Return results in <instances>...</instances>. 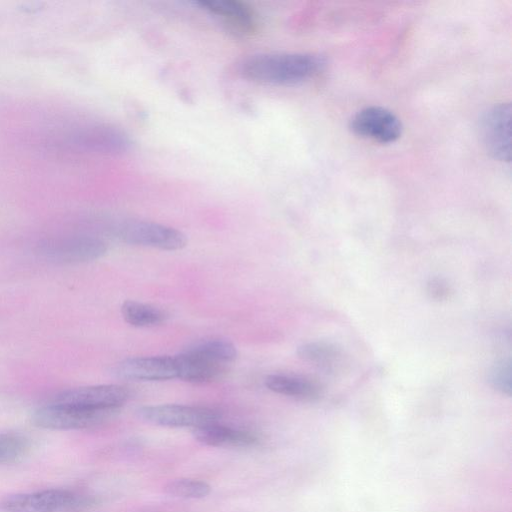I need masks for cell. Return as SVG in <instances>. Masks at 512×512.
Here are the masks:
<instances>
[{
	"label": "cell",
	"instance_id": "cell-1",
	"mask_svg": "<svg viewBox=\"0 0 512 512\" xmlns=\"http://www.w3.org/2000/svg\"><path fill=\"white\" fill-rule=\"evenodd\" d=\"M322 57L311 53H259L243 59V78L262 84L294 85L316 76L324 67Z\"/></svg>",
	"mask_w": 512,
	"mask_h": 512
},
{
	"label": "cell",
	"instance_id": "cell-2",
	"mask_svg": "<svg viewBox=\"0 0 512 512\" xmlns=\"http://www.w3.org/2000/svg\"><path fill=\"white\" fill-rule=\"evenodd\" d=\"M96 503L92 496L69 489L19 493L0 501L4 512H82Z\"/></svg>",
	"mask_w": 512,
	"mask_h": 512
},
{
	"label": "cell",
	"instance_id": "cell-3",
	"mask_svg": "<svg viewBox=\"0 0 512 512\" xmlns=\"http://www.w3.org/2000/svg\"><path fill=\"white\" fill-rule=\"evenodd\" d=\"M119 409L86 410L47 400L33 415V423L51 430H80L102 425L113 419Z\"/></svg>",
	"mask_w": 512,
	"mask_h": 512
},
{
	"label": "cell",
	"instance_id": "cell-4",
	"mask_svg": "<svg viewBox=\"0 0 512 512\" xmlns=\"http://www.w3.org/2000/svg\"><path fill=\"white\" fill-rule=\"evenodd\" d=\"M114 233L124 243L161 250H179L187 244V237L180 230L145 220L120 221L115 225Z\"/></svg>",
	"mask_w": 512,
	"mask_h": 512
},
{
	"label": "cell",
	"instance_id": "cell-5",
	"mask_svg": "<svg viewBox=\"0 0 512 512\" xmlns=\"http://www.w3.org/2000/svg\"><path fill=\"white\" fill-rule=\"evenodd\" d=\"M38 253L57 263H82L96 260L107 251L106 243L90 235H64L42 241Z\"/></svg>",
	"mask_w": 512,
	"mask_h": 512
},
{
	"label": "cell",
	"instance_id": "cell-6",
	"mask_svg": "<svg viewBox=\"0 0 512 512\" xmlns=\"http://www.w3.org/2000/svg\"><path fill=\"white\" fill-rule=\"evenodd\" d=\"M137 415L145 422L172 428L193 429L217 423L221 414L211 408L179 404H161L140 407Z\"/></svg>",
	"mask_w": 512,
	"mask_h": 512
},
{
	"label": "cell",
	"instance_id": "cell-7",
	"mask_svg": "<svg viewBox=\"0 0 512 512\" xmlns=\"http://www.w3.org/2000/svg\"><path fill=\"white\" fill-rule=\"evenodd\" d=\"M69 146L89 153L118 155L131 149L130 136L122 129L103 123L81 126L67 139Z\"/></svg>",
	"mask_w": 512,
	"mask_h": 512
},
{
	"label": "cell",
	"instance_id": "cell-8",
	"mask_svg": "<svg viewBox=\"0 0 512 512\" xmlns=\"http://www.w3.org/2000/svg\"><path fill=\"white\" fill-rule=\"evenodd\" d=\"M130 391L121 385L103 384L63 390L49 400L87 410L120 409Z\"/></svg>",
	"mask_w": 512,
	"mask_h": 512
},
{
	"label": "cell",
	"instance_id": "cell-9",
	"mask_svg": "<svg viewBox=\"0 0 512 512\" xmlns=\"http://www.w3.org/2000/svg\"><path fill=\"white\" fill-rule=\"evenodd\" d=\"M350 129L362 138L381 144L393 143L402 134L399 118L379 106H369L358 111L350 121Z\"/></svg>",
	"mask_w": 512,
	"mask_h": 512
},
{
	"label": "cell",
	"instance_id": "cell-10",
	"mask_svg": "<svg viewBox=\"0 0 512 512\" xmlns=\"http://www.w3.org/2000/svg\"><path fill=\"white\" fill-rule=\"evenodd\" d=\"M511 105L500 103L490 108L481 120V134L487 151L500 161H510Z\"/></svg>",
	"mask_w": 512,
	"mask_h": 512
},
{
	"label": "cell",
	"instance_id": "cell-11",
	"mask_svg": "<svg viewBox=\"0 0 512 512\" xmlns=\"http://www.w3.org/2000/svg\"><path fill=\"white\" fill-rule=\"evenodd\" d=\"M113 374L132 381H164L177 378L175 358L172 356L132 357L117 363Z\"/></svg>",
	"mask_w": 512,
	"mask_h": 512
},
{
	"label": "cell",
	"instance_id": "cell-12",
	"mask_svg": "<svg viewBox=\"0 0 512 512\" xmlns=\"http://www.w3.org/2000/svg\"><path fill=\"white\" fill-rule=\"evenodd\" d=\"M194 4L219 18L235 34L245 35L255 29L254 12L246 3L237 0H201Z\"/></svg>",
	"mask_w": 512,
	"mask_h": 512
},
{
	"label": "cell",
	"instance_id": "cell-13",
	"mask_svg": "<svg viewBox=\"0 0 512 512\" xmlns=\"http://www.w3.org/2000/svg\"><path fill=\"white\" fill-rule=\"evenodd\" d=\"M177 378L190 383H207L222 377L226 366L183 350L174 356Z\"/></svg>",
	"mask_w": 512,
	"mask_h": 512
},
{
	"label": "cell",
	"instance_id": "cell-14",
	"mask_svg": "<svg viewBox=\"0 0 512 512\" xmlns=\"http://www.w3.org/2000/svg\"><path fill=\"white\" fill-rule=\"evenodd\" d=\"M193 435L201 444L213 447H250L258 442L254 434L218 422L193 429Z\"/></svg>",
	"mask_w": 512,
	"mask_h": 512
},
{
	"label": "cell",
	"instance_id": "cell-15",
	"mask_svg": "<svg viewBox=\"0 0 512 512\" xmlns=\"http://www.w3.org/2000/svg\"><path fill=\"white\" fill-rule=\"evenodd\" d=\"M265 386L274 393L303 401L317 400L322 394V388L317 382L291 374L268 375Z\"/></svg>",
	"mask_w": 512,
	"mask_h": 512
},
{
	"label": "cell",
	"instance_id": "cell-16",
	"mask_svg": "<svg viewBox=\"0 0 512 512\" xmlns=\"http://www.w3.org/2000/svg\"><path fill=\"white\" fill-rule=\"evenodd\" d=\"M297 355L302 360L329 372L337 369L343 359V354L338 347L324 341L302 344L297 349Z\"/></svg>",
	"mask_w": 512,
	"mask_h": 512
},
{
	"label": "cell",
	"instance_id": "cell-17",
	"mask_svg": "<svg viewBox=\"0 0 512 512\" xmlns=\"http://www.w3.org/2000/svg\"><path fill=\"white\" fill-rule=\"evenodd\" d=\"M124 320L135 327H152L166 321L168 314L154 305L128 300L121 306Z\"/></svg>",
	"mask_w": 512,
	"mask_h": 512
},
{
	"label": "cell",
	"instance_id": "cell-18",
	"mask_svg": "<svg viewBox=\"0 0 512 512\" xmlns=\"http://www.w3.org/2000/svg\"><path fill=\"white\" fill-rule=\"evenodd\" d=\"M186 351L208 360L227 365L237 358V349L225 339H205L190 345Z\"/></svg>",
	"mask_w": 512,
	"mask_h": 512
},
{
	"label": "cell",
	"instance_id": "cell-19",
	"mask_svg": "<svg viewBox=\"0 0 512 512\" xmlns=\"http://www.w3.org/2000/svg\"><path fill=\"white\" fill-rule=\"evenodd\" d=\"M166 494L182 499H201L206 497L210 491V485L204 481L179 478L167 483L164 487Z\"/></svg>",
	"mask_w": 512,
	"mask_h": 512
},
{
	"label": "cell",
	"instance_id": "cell-20",
	"mask_svg": "<svg viewBox=\"0 0 512 512\" xmlns=\"http://www.w3.org/2000/svg\"><path fill=\"white\" fill-rule=\"evenodd\" d=\"M29 448L27 438L16 433L0 435V464L17 461Z\"/></svg>",
	"mask_w": 512,
	"mask_h": 512
},
{
	"label": "cell",
	"instance_id": "cell-21",
	"mask_svg": "<svg viewBox=\"0 0 512 512\" xmlns=\"http://www.w3.org/2000/svg\"><path fill=\"white\" fill-rule=\"evenodd\" d=\"M491 385L503 394H511V362L502 360L490 372Z\"/></svg>",
	"mask_w": 512,
	"mask_h": 512
},
{
	"label": "cell",
	"instance_id": "cell-22",
	"mask_svg": "<svg viewBox=\"0 0 512 512\" xmlns=\"http://www.w3.org/2000/svg\"><path fill=\"white\" fill-rule=\"evenodd\" d=\"M450 292L448 283L441 278H432L427 283V293L434 300H445L449 297Z\"/></svg>",
	"mask_w": 512,
	"mask_h": 512
}]
</instances>
